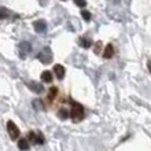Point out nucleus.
<instances>
[{"label":"nucleus","mask_w":151,"mask_h":151,"mask_svg":"<svg viewBox=\"0 0 151 151\" xmlns=\"http://www.w3.org/2000/svg\"><path fill=\"white\" fill-rule=\"evenodd\" d=\"M33 26H35V30H36L37 33H45V30H47V24H45L43 19L35 21Z\"/></svg>","instance_id":"nucleus-6"},{"label":"nucleus","mask_w":151,"mask_h":151,"mask_svg":"<svg viewBox=\"0 0 151 151\" xmlns=\"http://www.w3.org/2000/svg\"><path fill=\"white\" fill-rule=\"evenodd\" d=\"M28 139L30 140V142H33V143H36V144H44V137H43V135H41V133L29 132Z\"/></svg>","instance_id":"nucleus-4"},{"label":"nucleus","mask_w":151,"mask_h":151,"mask_svg":"<svg viewBox=\"0 0 151 151\" xmlns=\"http://www.w3.org/2000/svg\"><path fill=\"white\" fill-rule=\"evenodd\" d=\"M6 17H7V10L4 7H1V19H4Z\"/></svg>","instance_id":"nucleus-19"},{"label":"nucleus","mask_w":151,"mask_h":151,"mask_svg":"<svg viewBox=\"0 0 151 151\" xmlns=\"http://www.w3.org/2000/svg\"><path fill=\"white\" fill-rule=\"evenodd\" d=\"M33 107L36 109V110H43V103H41L39 99L33 100Z\"/></svg>","instance_id":"nucleus-16"},{"label":"nucleus","mask_w":151,"mask_h":151,"mask_svg":"<svg viewBox=\"0 0 151 151\" xmlns=\"http://www.w3.org/2000/svg\"><path fill=\"white\" fill-rule=\"evenodd\" d=\"M41 81H43V83H51V81H52V74H51V72L45 70V72L41 73Z\"/></svg>","instance_id":"nucleus-12"},{"label":"nucleus","mask_w":151,"mask_h":151,"mask_svg":"<svg viewBox=\"0 0 151 151\" xmlns=\"http://www.w3.org/2000/svg\"><path fill=\"white\" fill-rule=\"evenodd\" d=\"M54 73H55L58 80H63L65 74H66V69H65L62 65H55V66H54Z\"/></svg>","instance_id":"nucleus-5"},{"label":"nucleus","mask_w":151,"mask_h":151,"mask_svg":"<svg viewBox=\"0 0 151 151\" xmlns=\"http://www.w3.org/2000/svg\"><path fill=\"white\" fill-rule=\"evenodd\" d=\"M81 17H83L84 21H87V22H89V21H91V18H92L91 12L87 11V10H83V11H81Z\"/></svg>","instance_id":"nucleus-15"},{"label":"nucleus","mask_w":151,"mask_h":151,"mask_svg":"<svg viewBox=\"0 0 151 151\" xmlns=\"http://www.w3.org/2000/svg\"><path fill=\"white\" fill-rule=\"evenodd\" d=\"M74 3L77 4L78 7H81V8L87 7V1H85V0H74Z\"/></svg>","instance_id":"nucleus-17"},{"label":"nucleus","mask_w":151,"mask_h":151,"mask_svg":"<svg viewBox=\"0 0 151 151\" xmlns=\"http://www.w3.org/2000/svg\"><path fill=\"white\" fill-rule=\"evenodd\" d=\"M78 44L83 48L88 50V48L92 45V41H91V39H89V37H80V39H78Z\"/></svg>","instance_id":"nucleus-10"},{"label":"nucleus","mask_w":151,"mask_h":151,"mask_svg":"<svg viewBox=\"0 0 151 151\" xmlns=\"http://www.w3.org/2000/svg\"><path fill=\"white\" fill-rule=\"evenodd\" d=\"M37 59L44 65H50L52 62V51L50 47H44L37 55Z\"/></svg>","instance_id":"nucleus-2"},{"label":"nucleus","mask_w":151,"mask_h":151,"mask_svg":"<svg viewBox=\"0 0 151 151\" xmlns=\"http://www.w3.org/2000/svg\"><path fill=\"white\" fill-rule=\"evenodd\" d=\"M58 117H59L60 119H66L69 117V111L66 109H59V110H58Z\"/></svg>","instance_id":"nucleus-14"},{"label":"nucleus","mask_w":151,"mask_h":151,"mask_svg":"<svg viewBox=\"0 0 151 151\" xmlns=\"http://www.w3.org/2000/svg\"><path fill=\"white\" fill-rule=\"evenodd\" d=\"M148 70H150V73H151V60L148 62Z\"/></svg>","instance_id":"nucleus-20"},{"label":"nucleus","mask_w":151,"mask_h":151,"mask_svg":"<svg viewBox=\"0 0 151 151\" xmlns=\"http://www.w3.org/2000/svg\"><path fill=\"white\" fill-rule=\"evenodd\" d=\"M7 132H8V135H10V137H11L12 140H17L21 135L18 127H17L15 122H12V121H7Z\"/></svg>","instance_id":"nucleus-3"},{"label":"nucleus","mask_w":151,"mask_h":151,"mask_svg":"<svg viewBox=\"0 0 151 151\" xmlns=\"http://www.w3.org/2000/svg\"><path fill=\"white\" fill-rule=\"evenodd\" d=\"M114 56V47L111 44H107L106 48H104V52H103V58L104 59H111Z\"/></svg>","instance_id":"nucleus-7"},{"label":"nucleus","mask_w":151,"mask_h":151,"mask_svg":"<svg viewBox=\"0 0 151 151\" xmlns=\"http://www.w3.org/2000/svg\"><path fill=\"white\" fill-rule=\"evenodd\" d=\"M28 85H29V88H30L33 92H36V93H41V92L44 91V87H43V85H40L39 83H35V81L29 83Z\"/></svg>","instance_id":"nucleus-9"},{"label":"nucleus","mask_w":151,"mask_h":151,"mask_svg":"<svg viewBox=\"0 0 151 151\" xmlns=\"http://www.w3.org/2000/svg\"><path fill=\"white\" fill-rule=\"evenodd\" d=\"M19 48H21L19 56L24 59V58H26V52H29V50H30V44H29L28 41H22V43H21V45H19Z\"/></svg>","instance_id":"nucleus-8"},{"label":"nucleus","mask_w":151,"mask_h":151,"mask_svg":"<svg viewBox=\"0 0 151 151\" xmlns=\"http://www.w3.org/2000/svg\"><path fill=\"white\" fill-rule=\"evenodd\" d=\"M63 1H65V0H63Z\"/></svg>","instance_id":"nucleus-21"},{"label":"nucleus","mask_w":151,"mask_h":151,"mask_svg":"<svg viewBox=\"0 0 151 151\" xmlns=\"http://www.w3.org/2000/svg\"><path fill=\"white\" fill-rule=\"evenodd\" d=\"M18 148H19V150H29L30 146H29L28 140L26 139H19L18 140Z\"/></svg>","instance_id":"nucleus-13"},{"label":"nucleus","mask_w":151,"mask_h":151,"mask_svg":"<svg viewBox=\"0 0 151 151\" xmlns=\"http://www.w3.org/2000/svg\"><path fill=\"white\" fill-rule=\"evenodd\" d=\"M72 103V111H70V117H72L73 122H80L84 119V107L80 103L74 102V100H70Z\"/></svg>","instance_id":"nucleus-1"},{"label":"nucleus","mask_w":151,"mask_h":151,"mask_svg":"<svg viewBox=\"0 0 151 151\" xmlns=\"http://www.w3.org/2000/svg\"><path fill=\"white\" fill-rule=\"evenodd\" d=\"M100 47H102V43H100V41H98V43H96V47H95V54H99Z\"/></svg>","instance_id":"nucleus-18"},{"label":"nucleus","mask_w":151,"mask_h":151,"mask_svg":"<svg viewBox=\"0 0 151 151\" xmlns=\"http://www.w3.org/2000/svg\"><path fill=\"white\" fill-rule=\"evenodd\" d=\"M56 95H58V89H56L55 87H51L50 91H48V100L52 103V102L56 99Z\"/></svg>","instance_id":"nucleus-11"}]
</instances>
